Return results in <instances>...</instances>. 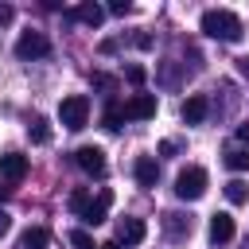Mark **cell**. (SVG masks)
<instances>
[{
  "label": "cell",
  "mask_w": 249,
  "mask_h": 249,
  "mask_svg": "<svg viewBox=\"0 0 249 249\" xmlns=\"http://www.w3.org/2000/svg\"><path fill=\"white\" fill-rule=\"evenodd\" d=\"M202 31H206L210 39H218V43H237V39L245 35L241 19H237L230 8H206V12H202Z\"/></svg>",
  "instance_id": "cell-1"
},
{
  "label": "cell",
  "mask_w": 249,
  "mask_h": 249,
  "mask_svg": "<svg viewBox=\"0 0 249 249\" xmlns=\"http://www.w3.org/2000/svg\"><path fill=\"white\" fill-rule=\"evenodd\" d=\"M109 202H113V191H101L97 198H89L86 191H74V195H70V210H74L86 226H101V222H105Z\"/></svg>",
  "instance_id": "cell-2"
},
{
  "label": "cell",
  "mask_w": 249,
  "mask_h": 249,
  "mask_svg": "<svg viewBox=\"0 0 249 249\" xmlns=\"http://www.w3.org/2000/svg\"><path fill=\"white\" fill-rule=\"evenodd\" d=\"M58 121H62V128H70V132L86 128V124H89V97H82V93L62 97V101H58Z\"/></svg>",
  "instance_id": "cell-3"
},
{
  "label": "cell",
  "mask_w": 249,
  "mask_h": 249,
  "mask_svg": "<svg viewBox=\"0 0 249 249\" xmlns=\"http://www.w3.org/2000/svg\"><path fill=\"white\" fill-rule=\"evenodd\" d=\"M206 171L202 167H183L179 171V179H175V195L183 198V202H195V198H202L206 195Z\"/></svg>",
  "instance_id": "cell-4"
},
{
  "label": "cell",
  "mask_w": 249,
  "mask_h": 249,
  "mask_svg": "<svg viewBox=\"0 0 249 249\" xmlns=\"http://www.w3.org/2000/svg\"><path fill=\"white\" fill-rule=\"evenodd\" d=\"M16 54H19L23 62H31V58H47V54H51V39H47L43 31H23V35L16 39Z\"/></svg>",
  "instance_id": "cell-5"
},
{
  "label": "cell",
  "mask_w": 249,
  "mask_h": 249,
  "mask_svg": "<svg viewBox=\"0 0 249 249\" xmlns=\"http://www.w3.org/2000/svg\"><path fill=\"white\" fill-rule=\"evenodd\" d=\"M121 109H124V121H148L156 117V93H132Z\"/></svg>",
  "instance_id": "cell-6"
},
{
  "label": "cell",
  "mask_w": 249,
  "mask_h": 249,
  "mask_svg": "<svg viewBox=\"0 0 249 249\" xmlns=\"http://www.w3.org/2000/svg\"><path fill=\"white\" fill-rule=\"evenodd\" d=\"M74 163H78L86 175H105V152L93 148V144H82V148L74 152Z\"/></svg>",
  "instance_id": "cell-7"
},
{
  "label": "cell",
  "mask_w": 249,
  "mask_h": 249,
  "mask_svg": "<svg viewBox=\"0 0 249 249\" xmlns=\"http://www.w3.org/2000/svg\"><path fill=\"white\" fill-rule=\"evenodd\" d=\"M191 230H195L191 214H179V210H167V214H163V233H167L171 241H183V237H191Z\"/></svg>",
  "instance_id": "cell-8"
},
{
  "label": "cell",
  "mask_w": 249,
  "mask_h": 249,
  "mask_svg": "<svg viewBox=\"0 0 249 249\" xmlns=\"http://www.w3.org/2000/svg\"><path fill=\"white\" fill-rule=\"evenodd\" d=\"M144 237H148V226L140 218H121L117 222V241L121 245H140Z\"/></svg>",
  "instance_id": "cell-9"
},
{
  "label": "cell",
  "mask_w": 249,
  "mask_h": 249,
  "mask_svg": "<svg viewBox=\"0 0 249 249\" xmlns=\"http://www.w3.org/2000/svg\"><path fill=\"white\" fill-rule=\"evenodd\" d=\"M0 175H4L8 183H23V175H27V156L4 152V156H0Z\"/></svg>",
  "instance_id": "cell-10"
},
{
  "label": "cell",
  "mask_w": 249,
  "mask_h": 249,
  "mask_svg": "<svg viewBox=\"0 0 249 249\" xmlns=\"http://www.w3.org/2000/svg\"><path fill=\"white\" fill-rule=\"evenodd\" d=\"M66 16H70V19H78V23H86V27H97V23L105 19V8H101V4H93V0H86V4L66 8Z\"/></svg>",
  "instance_id": "cell-11"
},
{
  "label": "cell",
  "mask_w": 249,
  "mask_h": 249,
  "mask_svg": "<svg viewBox=\"0 0 249 249\" xmlns=\"http://www.w3.org/2000/svg\"><path fill=\"white\" fill-rule=\"evenodd\" d=\"M132 175H136L140 187H156V183H160V163H156V156H136Z\"/></svg>",
  "instance_id": "cell-12"
},
{
  "label": "cell",
  "mask_w": 249,
  "mask_h": 249,
  "mask_svg": "<svg viewBox=\"0 0 249 249\" xmlns=\"http://www.w3.org/2000/svg\"><path fill=\"white\" fill-rule=\"evenodd\" d=\"M206 113H210V101H206L202 93L187 97V101H183V109H179V117H183L187 124H202V121H206Z\"/></svg>",
  "instance_id": "cell-13"
},
{
  "label": "cell",
  "mask_w": 249,
  "mask_h": 249,
  "mask_svg": "<svg viewBox=\"0 0 249 249\" xmlns=\"http://www.w3.org/2000/svg\"><path fill=\"white\" fill-rule=\"evenodd\" d=\"M230 237H233V218L230 214H214L210 218V241L214 245H226Z\"/></svg>",
  "instance_id": "cell-14"
},
{
  "label": "cell",
  "mask_w": 249,
  "mask_h": 249,
  "mask_svg": "<svg viewBox=\"0 0 249 249\" xmlns=\"http://www.w3.org/2000/svg\"><path fill=\"white\" fill-rule=\"evenodd\" d=\"M47 245H51V233H47L43 226L23 230V237H19V249H47Z\"/></svg>",
  "instance_id": "cell-15"
},
{
  "label": "cell",
  "mask_w": 249,
  "mask_h": 249,
  "mask_svg": "<svg viewBox=\"0 0 249 249\" xmlns=\"http://www.w3.org/2000/svg\"><path fill=\"white\" fill-rule=\"evenodd\" d=\"M222 163L230 171H249V148H226L222 152Z\"/></svg>",
  "instance_id": "cell-16"
},
{
  "label": "cell",
  "mask_w": 249,
  "mask_h": 249,
  "mask_svg": "<svg viewBox=\"0 0 249 249\" xmlns=\"http://www.w3.org/2000/svg\"><path fill=\"white\" fill-rule=\"evenodd\" d=\"M27 136H31V144H51V121L47 117H31Z\"/></svg>",
  "instance_id": "cell-17"
},
{
  "label": "cell",
  "mask_w": 249,
  "mask_h": 249,
  "mask_svg": "<svg viewBox=\"0 0 249 249\" xmlns=\"http://www.w3.org/2000/svg\"><path fill=\"white\" fill-rule=\"evenodd\" d=\"M101 121H105V128H109V132H121V124H124V109L109 101V105H105V117H101Z\"/></svg>",
  "instance_id": "cell-18"
},
{
  "label": "cell",
  "mask_w": 249,
  "mask_h": 249,
  "mask_svg": "<svg viewBox=\"0 0 249 249\" xmlns=\"http://www.w3.org/2000/svg\"><path fill=\"white\" fill-rule=\"evenodd\" d=\"M226 198H230L233 206H241V202H249V187H245L241 179H230V183H226Z\"/></svg>",
  "instance_id": "cell-19"
},
{
  "label": "cell",
  "mask_w": 249,
  "mask_h": 249,
  "mask_svg": "<svg viewBox=\"0 0 249 249\" xmlns=\"http://www.w3.org/2000/svg\"><path fill=\"white\" fill-rule=\"evenodd\" d=\"M70 245H74V249H97L93 237H89L86 230H74V233H70Z\"/></svg>",
  "instance_id": "cell-20"
},
{
  "label": "cell",
  "mask_w": 249,
  "mask_h": 249,
  "mask_svg": "<svg viewBox=\"0 0 249 249\" xmlns=\"http://www.w3.org/2000/svg\"><path fill=\"white\" fill-rule=\"evenodd\" d=\"M124 78H128L132 86H144V78H148V70H144V66H128V70H124Z\"/></svg>",
  "instance_id": "cell-21"
},
{
  "label": "cell",
  "mask_w": 249,
  "mask_h": 249,
  "mask_svg": "<svg viewBox=\"0 0 249 249\" xmlns=\"http://www.w3.org/2000/svg\"><path fill=\"white\" fill-rule=\"evenodd\" d=\"M109 12H113V16H128L132 4H128V0H109Z\"/></svg>",
  "instance_id": "cell-22"
},
{
  "label": "cell",
  "mask_w": 249,
  "mask_h": 249,
  "mask_svg": "<svg viewBox=\"0 0 249 249\" xmlns=\"http://www.w3.org/2000/svg\"><path fill=\"white\" fill-rule=\"evenodd\" d=\"M175 152H179V140H163L160 144V156H175Z\"/></svg>",
  "instance_id": "cell-23"
},
{
  "label": "cell",
  "mask_w": 249,
  "mask_h": 249,
  "mask_svg": "<svg viewBox=\"0 0 249 249\" xmlns=\"http://www.w3.org/2000/svg\"><path fill=\"white\" fill-rule=\"evenodd\" d=\"M8 230H12V214L0 210V237H8Z\"/></svg>",
  "instance_id": "cell-24"
},
{
  "label": "cell",
  "mask_w": 249,
  "mask_h": 249,
  "mask_svg": "<svg viewBox=\"0 0 249 249\" xmlns=\"http://www.w3.org/2000/svg\"><path fill=\"white\" fill-rule=\"evenodd\" d=\"M12 23V4H0V27Z\"/></svg>",
  "instance_id": "cell-25"
},
{
  "label": "cell",
  "mask_w": 249,
  "mask_h": 249,
  "mask_svg": "<svg viewBox=\"0 0 249 249\" xmlns=\"http://www.w3.org/2000/svg\"><path fill=\"white\" fill-rule=\"evenodd\" d=\"M237 74H249V54H241V58H237Z\"/></svg>",
  "instance_id": "cell-26"
},
{
  "label": "cell",
  "mask_w": 249,
  "mask_h": 249,
  "mask_svg": "<svg viewBox=\"0 0 249 249\" xmlns=\"http://www.w3.org/2000/svg\"><path fill=\"white\" fill-rule=\"evenodd\" d=\"M237 140H249V124H241V128H237Z\"/></svg>",
  "instance_id": "cell-27"
},
{
  "label": "cell",
  "mask_w": 249,
  "mask_h": 249,
  "mask_svg": "<svg viewBox=\"0 0 249 249\" xmlns=\"http://www.w3.org/2000/svg\"><path fill=\"white\" fill-rule=\"evenodd\" d=\"M97 249H121V241H105V245H97Z\"/></svg>",
  "instance_id": "cell-28"
},
{
  "label": "cell",
  "mask_w": 249,
  "mask_h": 249,
  "mask_svg": "<svg viewBox=\"0 0 249 249\" xmlns=\"http://www.w3.org/2000/svg\"><path fill=\"white\" fill-rule=\"evenodd\" d=\"M241 249H249V241H245V245H241Z\"/></svg>",
  "instance_id": "cell-29"
}]
</instances>
